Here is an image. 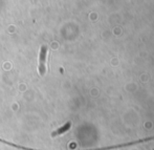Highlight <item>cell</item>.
<instances>
[{
  "instance_id": "1",
  "label": "cell",
  "mask_w": 154,
  "mask_h": 150,
  "mask_svg": "<svg viewBox=\"0 0 154 150\" xmlns=\"http://www.w3.org/2000/svg\"><path fill=\"white\" fill-rule=\"evenodd\" d=\"M153 140H154V136H150V138L140 139V140H136V141H133V142L125 143V144H120V145H114V146H110V147H102V148H92V149H83V150H111V149H119V148H124V147L132 146V145H135V144H140V143L149 142V141H153Z\"/></svg>"
},
{
  "instance_id": "2",
  "label": "cell",
  "mask_w": 154,
  "mask_h": 150,
  "mask_svg": "<svg viewBox=\"0 0 154 150\" xmlns=\"http://www.w3.org/2000/svg\"><path fill=\"white\" fill-rule=\"evenodd\" d=\"M46 58H47V46L42 45L39 56V73L43 76L46 71Z\"/></svg>"
},
{
  "instance_id": "3",
  "label": "cell",
  "mask_w": 154,
  "mask_h": 150,
  "mask_svg": "<svg viewBox=\"0 0 154 150\" xmlns=\"http://www.w3.org/2000/svg\"><path fill=\"white\" fill-rule=\"evenodd\" d=\"M70 126H71V122H67L64 126H62L61 128H59V129L56 130L55 132H53V133H51V136H59V134H62V133H64V132L68 131L69 128H70Z\"/></svg>"
}]
</instances>
